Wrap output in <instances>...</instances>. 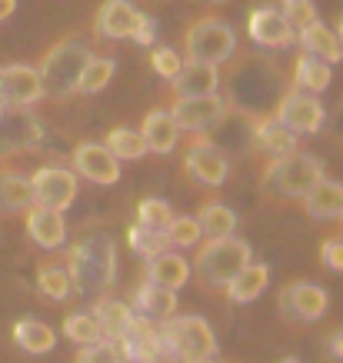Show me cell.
<instances>
[{
    "instance_id": "cell-1",
    "label": "cell",
    "mask_w": 343,
    "mask_h": 363,
    "mask_svg": "<svg viewBox=\"0 0 343 363\" xmlns=\"http://www.w3.org/2000/svg\"><path fill=\"white\" fill-rule=\"evenodd\" d=\"M67 274L74 280V290L84 297L107 294L117 280V247H113V240L103 233L77 240L67 250Z\"/></svg>"
},
{
    "instance_id": "cell-2",
    "label": "cell",
    "mask_w": 343,
    "mask_h": 363,
    "mask_svg": "<svg viewBox=\"0 0 343 363\" xmlns=\"http://www.w3.org/2000/svg\"><path fill=\"white\" fill-rule=\"evenodd\" d=\"M160 340H164L167 363H193L203 357H217V337L210 323L197 313L187 317H167L160 320Z\"/></svg>"
},
{
    "instance_id": "cell-3",
    "label": "cell",
    "mask_w": 343,
    "mask_h": 363,
    "mask_svg": "<svg viewBox=\"0 0 343 363\" xmlns=\"http://www.w3.org/2000/svg\"><path fill=\"white\" fill-rule=\"evenodd\" d=\"M250 260H254L250 243L230 233V237H213V240L203 243L197 250V257H193V267H190V270L200 277V284H207L217 290V286L230 284Z\"/></svg>"
},
{
    "instance_id": "cell-4",
    "label": "cell",
    "mask_w": 343,
    "mask_h": 363,
    "mask_svg": "<svg viewBox=\"0 0 343 363\" xmlns=\"http://www.w3.org/2000/svg\"><path fill=\"white\" fill-rule=\"evenodd\" d=\"M90 60V47L77 37H67L60 44H54L50 50L44 54L37 74H40V84H44V94L50 97H67L77 90V80H80V70L84 64Z\"/></svg>"
},
{
    "instance_id": "cell-5",
    "label": "cell",
    "mask_w": 343,
    "mask_h": 363,
    "mask_svg": "<svg viewBox=\"0 0 343 363\" xmlns=\"http://www.w3.org/2000/svg\"><path fill=\"white\" fill-rule=\"evenodd\" d=\"M323 177V164L317 157L293 150L287 157H274V164L266 167L264 187L280 194V197H307V190Z\"/></svg>"
},
{
    "instance_id": "cell-6",
    "label": "cell",
    "mask_w": 343,
    "mask_h": 363,
    "mask_svg": "<svg viewBox=\"0 0 343 363\" xmlns=\"http://www.w3.org/2000/svg\"><path fill=\"white\" fill-rule=\"evenodd\" d=\"M184 50L190 60H203V64H223L230 60L237 50V33L220 17H203L184 33Z\"/></svg>"
},
{
    "instance_id": "cell-7",
    "label": "cell",
    "mask_w": 343,
    "mask_h": 363,
    "mask_svg": "<svg viewBox=\"0 0 343 363\" xmlns=\"http://www.w3.org/2000/svg\"><path fill=\"white\" fill-rule=\"evenodd\" d=\"M123 353V363H167L164 340H160V323L144 313H133V320L127 323V330L117 340Z\"/></svg>"
},
{
    "instance_id": "cell-8",
    "label": "cell",
    "mask_w": 343,
    "mask_h": 363,
    "mask_svg": "<svg viewBox=\"0 0 343 363\" xmlns=\"http://www.w3.org/2000/svg\"><path fill=\"white\" fill-rule=\"evenodd\" d=\"M287 130L300 133H320L327 123V111L317 100V94H303V90H290L277 100V113H274Z\"/></svg>"
},
{
    "instance_id": "cell-9",
    "label": "cell",
    "mask_w": 343,
    "mask_h": 363,
    "mask_svg": "<svg viewBox=\"0 0 343 363\" xmlns=\"http://www.w3.org/2000/svg\"><path fill=\"white\" fill-rule=\"evenodd\" d=\"M223 113H227V100L217 94H200V97H177V104L170 107V117L177 121L180 130L190 133H207L213 127H220Z\"/></svg>"
},
{
    "instance_id": "cell-10",
    "label": "cell",
    "mask_w": 343,
    "mask_h": 363,
    "mask_svg": "<svg viewBox=\"0 0 343 363\" xmlns=\"http://www.w3.org/2000/svg\"><path fill=\"white\" fill-rule=\"evenodd\" d=\"M33 203L50 210H67L77 200V174L67 167H40L30 177Z\"/></svg>"
},
{
    "instance_id": "cell-11",
    "label": "cell",
    "mask_w": 343,
    "mask_h": 363,
    "mask_svg": "<svg viewBox=\"0 0 343 363\" xmlns=\"http://www.w3.org/2000/svg\"><path fill=\"white\" fill-rule=\"evenodd\" d=\"M44 97V84L37 67L30 64H11L0 67V104L11 111H23Z\"/></svg>"
},
{
    "instance_id": "cell-12",
    "label": "cell",
    "mask_w": 343,
    "mask_h": 363,
    "mask_svg": "<svg viewBox=\"0 0 343 363\" xmlns=\"http://www.w3.org/2000/svg\"><path fill=\"white\" fill-rule=\"evenodd\" d=\"M327 303H330V294L310 280H297L280 294V310L297 323H317L327 313Z\"/></svg>"
},
{
    "instance_id": "cell-13",
    "label": "cell",
    "mask_w": 343,
    "mask_h": 363,
    "mask_svg": "<svg viewBox=\"0 0 343 363\" xmlns=\"http://www.w3.org/2000/svg\"><path fill=\"white\" fill-rule=\"evenodd\" d=\"M184 167L187 174L203 184V187H223L227 177H230V160L223 157V150H217V143H210L207 137L203 140H193V147L184 157Z\"/></svg>"
},
{
    "instance_id": "cell-14",
    "label": "cell",
    "mask_w": 343,
    "mask_h": 363,
    "mask_svg": "<svg viewBox=\"0 0 343 363\" xmlns=\"http://www.w3.org/2000/svg\"><path fill=\"white\" fill-rule=\"evenodd\" d=\"M74 167H77L80 177H87L90 184H97V187H113L120 180V160L103 143H94V140L77 143Z\"/></svg>"
},
{
    "instance_id": "cell-15",
    "label": "cell",
    "mask_w": 343,
    "mask_h": 363,
    "mask_svg": "<svg viewBox=\"0 0 343 363\" xmlns=\"http://www.w3.org/2000/svg\"><path fill=\"white\" fill-rule=\"evenodd\" d=\"M247 33L257 47H266V50H280V47H290L297 40V33L290 30L287 17L277 7H257L247 21Z\"/></svg>"
},
{
    "instance_id": "cell-16",
    "label": "cell",
    "mask_w": 343,
    "mask_h": 363,
    "mask_svg": "<svg viewBox=\"0 0 343 363\" xmlns=\"http://www.w3.org/2000/svg\"><path fill=\"white\" fill-rule=\"evenodd\" d=\"M27 237H30L40 250H57L67 243V223H64V210H50V207H37L33 203L27 210Z\"/></svg>"
},
{
    "instance_id": "cell-17",
    "label": "cell",
    "mask_w": 343,
    "mask_h": 363,
    "mask_svg": "<svg viewBox=\"0 0 343 363\" xmlns=\"http://www.w3.org/2000/svg\"><path fill=\"white\" fill-rule=\"evenodd\" d=\"M170 84H174V94H177V97H200V94H217L220 74H217V64L187 60V64H180L177 77L170 80Z\"/></svg>"
},
{
    "instance_id": "cell-18",
    "label": "cell",
    "mask_w": 343,
    "mask_h": 363,
    "mask_svg": "<svg viewBox=\"0 0 343 363\" xmlns=\"http://www.w3.org/2000/svg\"><path fill=\"white\" fill-rule=\"evenodd\" d=\"M137 17H140V11L133 7L130 0H103V7L97 11V30L107 40H123V37L133 33Z\"/></svg>"
},
{
    "instance_id": "cell-19",
    "label": "cell",
    "mask_w": 343,
    "mask_h": 363,
    "mask_svg": "<svg viewBox=\"0 0 343 363\" xmlns=\"http://www.w3.org/2000/svg\"><path fill=\"white\" fill-rule=\"evenodd\" d=\"M140 137L147 143V154H174L180 137L177 121L170 117V111H150L144 117V127H140Z\"/></svg>"
},
{
    "instance_id": "cell-20",
    "label": "cell",
    "mask_w": 343,
    "mask_h": 363,
    "mask_svg": "<svg viewBox=\"0 0 343 363\" xmlns=\"http://www.w3.org/2000/svg\"><path fill=\"white\" fill-rule=\"evenodd\" d=\"M254 143H257V150H264L270 157H287L297 150V133L287 130L274 113H264L254 123Z\"/></svg>"
},
{
    "instance_id": "cell-21",
    "label": "cell",
    "mask_w": 343,
    "mask_h": 363,
    "mask_svg": "<svg viewBox=\"0 0 343 363\" xmlns=\"http://www.w3.org/2000/svg\"><path fill=\"white\" fill-rule=\"evenodd\" d=\"M133 313H144L150 320H167L177 313V290H167V286H157L147 280L144 286H137L133 294Z\"/></svg>"
},
{
    "instance_id": "cell-22",
    "label": "cell",
    "mask_w": 343,
    "mask_h": 363,
    "mask_svg": "<svg viewBox=\"0 0 343 363\" xmlns=\"http://www.w3.org/2000/svg\"><path fill=\"white\" fill-rule=\"evenodd\" d=\"M303 200V207H307V213L310 217H317V220H333V217H340L343 213V184H337V180H317L310 190H307V197Z\"/></svg>"
},
{
    "instance_id": "cell-23",
    "label": "cell",
    "mask_w": 343,
    "mask_h": 363,
    "mask_svg": "<svg viewBox=\"0 0 343 363\" xmlns=\"http://www.w3.org/2000/svg\"><path fill=\"white\" fill-rule=\"evenodd\" d=\"M147 280L157 286H167V290H180V286H187L190 280V264L174 250H164L150 257V264H147Z\"/></svg>"
},
{
    "instance_id": "cell-24",
    "label": "cell",
    "mask_w": 343,
    "mask_h": 363,
    "mask_svg": "<svg viewBox=\"0 0 343 363\" xmlns=\"http://www.w3.org/2000/svg\"><path fill=\"white\" fill-rule=\"evenodd\" d=\"M297 40L303 44L307 54L320 57L327 64H340L343 60V40L337 37V30H330V27L320 21H313L310 27H303V30L297 33Z\"/></svg>"
},
{
    "instance_id": "cell-25",
    "label": "cell",
    "mask_w": 343,
    "mask_h": 363,
    "mask_svg": "<svg viewBox=\"0 0 343 363\" xmlns=\"http://www.w3.org/2000/svg\"><path fill=\"white\" fill-rule=\"evenodd\" d=\"M94 320L100 323V333H103V340H120V333L127 330V323L133 320V307L130 303H123L117 297H103L100 294L97 303H94Z\"/></svg>"
},
{
    "instance_id": "cell-26",
    "label": "cell",
    "mask_w": 343,
    "mask_h": 363,
    "mask_svg": "<svg viewBox=\"0 0 343 363\" xmlns=\"http://www.w3.org/2000/svg\"><path fill=\"white\" fill-rule=\"evenodd\" d=\"M266 286H270V267L250 260V264L233 277L223 290H227V297H230L233 303H250V300H257L260 294H264Z\"/></svg>"
},
{
    "instance_id": "cell-27",
    "label": "cell",
    "mask_w": 343,
    "mask_h": 363,
    "mask_svg": "<svg viewBox=\"0 0 343 363\" xmlns=\"http://www.w3.org/2000/svg\"><path fill=\"white\" fill-rule=\"evenodd\" d=\"M330 80H333V70L327 60L307 54V50L297 57V67H293V87L297 90H303V94H323V90L330 87Z\"/></svg>"
},
{
    "instance_id": "cell-28",
    "label": "cell",
    "mask_w": 343,
    "mask_h": 363,
    "mask_svg": "<svg viewBox=\"0 0 343 363\" xmlns=\"http://www.w3.org/2000/svg\"><path fill=\"white\" fill-rule=\"evenodd\" d=\"M33 207L30 180L13 170H0V213H27Z\"/></svg>"
},
{
    "instance_id": "cell-29",
    "label": "cell",
    "mask_w": 343,
    "mask_h": 363,
    "mask_svg": "<svg viewBox=\"0 0 343 363\" xmlns=\"http://www.w3.org/2000/svg\"><path fill=\"white\" fill-rule=\"evenodd\" d=\"M13 343L23 353L40 357V353H50L57 347V333L47 327L44 320H21V323H13Z\"/></svg>"
},
{
    "instance_id": "cell-30",
    "label": "cell",
    "mask_w": 343,
    "mask_h": 363,
    "mask_svg": "<svg viewBox=\"0 0 343 363\" xmlns=\"http://www.w3.org/2000/svg\"><path fill=\"white\" fill-rule=\"evenodd\" d=\"M113 70H117V60L113 57H94L84 64L80 70V80H77V94H100L113 80Z\"/></svg>"
},
{
    "instance_id": "cell-31",
    "label": "cell",
    "mask_w": 343,
    "mask_h": 363,
    "mask_svg": "<svg viewBox=\"0 0 343 363\" xmlns=\"http://www.w3.org/2000/svg\"><path fill=\"white\" fill-rule=\"evenodd\" d=\"M197 223H200V233L213 240V237H230L237 230V213L223 203H207V207L197 213Z\"/></svg>"
},
{
    "instance_id": "cell-32",
    "label": "cell",
    "mask_w": 343,
    "mask_h": 363,
    "mask_svg": "<svg viewBox=\"0 0 343 363\" xmlns=\"http://www.w3.org/2000/svg\"><path fill=\"white\" fill-rule=\"evenodd\" d=\"M103 147H107L120 164L123 160H140V157H147V143H144V137H140V130H127V127H113V130L107 133Z\"/></svg>"
},
{
    "instance_id": "cell-33",
    "label": "cell",
    "mask_w": 343,
    "mask_h": 363,
    "mask_svg": "<svg viewBox=\"0 0 343 363\" xmlns=\"http://www.w3.org/2000/svg\"><path fill=\"white\" fill-rule=\"evenodd\" d=\"M127 243H130V250L140 253L144 260H150V257H157V253L167 250L164 233L150 230V227H144V223H130V230H127Z\"/></svg>"
},
{
    "instance_id": "cell-34",
    "label": "cell",
    "mask_w": 343,
    "mask_h": 363,
    "mask_svg": "<svg viewBox=\"0 0 343 363\" xmlns=\"http://www.w3.org/2000/svg\"><path fill=\"white\" fill-rule=\"evenodd\" d=\"M37 290L50 300H67L74 294V280L67 274V267H44L37 274Z\"/></svg>"
},
{
    "instance_id": "cell-35",
    "label": "cell",
    "mask_w": 343,
    "mask_h": 363,
    "mask_svg": "<svg viewBox=\"0 0 343 363\" xmlns=\"http://www.w3.org/2000/svg\"><path fill=\"white\" fill-rule=\"evenodd\" d=\"M64 333H67V340L77 343V347H87V343L103 340L100 323L94 320V313H70V317L64 320Z\"/></svg>"
},
{
    "instance_id": "cell-36",
    "label": "cell",
    "mask_w": 343,
    "mask_h": 363,
    "mask_svg": "<svg viewBox=\"0 0 343 363\" xmlns=\"http://www.w3.org/2000/svg\"><path fill=\"white\" fill-rule=\"evenodd\" d=\"M200 223L197 217H174V220L167 223L164 230V240L167 247H177V250H187V247H197L200 243Z\"/></svg>"
},
{
    "instance_id": "cell-37",
    "label": "cell",
    "mask_w": 343,
    "mask_h": 363,
    "mask_svg": "<svg viewBox=\"0 0 343 363\" xmlns=\"http://www.w3.org/2000/svg\"><path fill=\"white\" fill-rule=\"evenodd\" d=\"M174 220V210L167 200H157V197H147L140 200V207H137V223H144L150 230H167V223Z\"/></svg>"
},
{
    "instance_id": "cell-38",
    "label": "cell",
    "mask_w": 343,
    "mask_h": 363,
    "mask_svg": "<svg viewBox=\"0 0 343 363\" xmlns=\"http://www.w3.org/2000/svg\"><path fill=\"white\" fill-rule=\"evenodd\" d=\"M74 363H123V353L117 347V340H97L80 347Z\"/></svg>"
},
{
    "instance_id": "cell-39",
    "label": "cell",
    "mask_w": 343,
    "mask_h": 363,
    "mask_svg": "<svg viewBox=\"0 0 343 363\" xmlns=\"http://www.w3.org/2000/svg\"><path fill=\"white\" fill-rule=\"evenodd\" d=\"M283 17H287L290 30L300 33L303 27H310L317 21V7H313V0H283Z\"/></svg>"
},
{
    "instance_id": "cell-40",
    "label": "cell",
    "mask_w": 343,
    "mask_h": 363,
    "mask_svg": "<svg viewBox=\"0 0 343 363\" xmlns=\"http://www.w3.org/2000/svg\"><path fill=\"white\" fill-rule=\"evenodd\" d=\"M150 64H154V74H157V77L174 80L184 60H180V54L174 50V47H157L154 54H150Z\"/></svg>"
},
{
    "instance_id": "cell-41",
    "label": "cell",
    "mask_w": 343,
    "mask_h": 363,
    "mask_svg": "<svg viewBox=\"0 0 343 363\" xmlns=\"http://www.w3.org/2000/svg\"><path fill=\"white\" fill-rule=\"evenodd\" d=\"M320 264L333 274H343V240L340 237H330V240L320 243Z\"/></svg>"
},
{
    "instance_id": "cell-42",
    "label": "cell",
    "mask_w": 343,
    "mask_h": 363,
    "mask_svg": "<svg viewBox=\"0 0 343 363\" xmlns=\"http://www.w3.org/2000/svg\"><path fill=\"white\" fill-rule=\"evenodd\" d=\"M130 40H137L140 47L157 44V21L154 17L140 13V17H137V27H133V33H130Z\"/></svg>"
},
{
    "instance_id": "cell-43",
    "label": "cell",
    "mask_w": 343,
    "mask_h": 363,
    "mask_svg": "<svg viewBox=\"0 0 343 363\" xmlns=\"http://www.w3.org/2000/svg\"><path fill=\"white\" fill-rule=\"evenodd\" d=\"M330 353L343 363V330H340V333H333V337H330Z\"/></svg>"
},
{
    "instance_id": "cell-44",
    "label": "cell",
    "mask_w": 343,
    "mask_h": 363,
    "mask_svg": "<svg viewBox=\"0 0 343 363\" xmlns=\"http://www.w3.org/2000/svg\"><path fill=\"white\" fill-rule=\"evenodd\" d=\"M13 11H17V0H0V23L7 21Z\"/></svg>"
},
{
    "instance_id": "cell-45",
    "label": "cell",
    "mask_w": 343,
    "mask_h": 363,
    "mask_svg": "<svg viewBox=\"0 0 343 363\" xmlns=\"http://www.w3.org/2000/svg\"><path fill=\"white\" fill-rule=\"evenodd\" d=\"M193 363H220L217 357H203V360H193Z\"/></svg>"
},
{
    "instance_id": "cell-46",
    "label": "cell",
    "mask_w": 343,
    "mask_h": 363,
    "mask_svg": "<svg viewBox=\"0 0 343 363\" xmlns=\"http://www.w3.org/2000/svg\"><path fill=\"white\" fill-rule=\"evenodd\" d=\"M337 37H340V40H343V21H340V27H337Z\"/></svg>"
},
{
    "instance_id": "cell-47",
    "label": "cell",
    "mask_w": 343,
    "mask_h": 363,
    "mask_svg": "<svg viewBox=\"0 0 343 363\" xmlns=\"http://www.w3.org/2000/svg\"><path fill=\"white\" fill-rule=\"evenodd\" d=\"M0 121H4V104H0Z\"/></svg>"
},
{
    "instance_id": "cell-48",
    "label": "cell",
    "mask_w": 343,
    "mask_h": 363,
    "mask_svg": "<svg viewBox=\"0 0 343 363\" xmlns=\"http://www.w3.org/2000/svg\"><path fill=\"white\" fill-rule=\"evenodd\" d=\"M283 363H300V360H283Z\"/></svg>"
},
{
    "instance_id": "cell-49",
    "label": "cell",
    "mask_w": 343,
    "mask_h": 363,
    "mask_svg": "<svg viewBox=\"0 0 343 363\" xmlns=\"http://www.w3.org/2000/svg\"><path fill=\"white\" fill-rule=\"evenodd\" d=\"M210 4H223V0H210Z\"/></svg>"
},
{
    "instance_id": "cell-50",
    "label": "cell",
    "mask_w": 343,
    "mask_h": 363,
    "mask_svg": "<svg viewBox=\"0 0 343 363\" xmlns=\"http://www.w3.org/2000/svg\"><path fill=\"white\" fill-rule=\"evenodd\" d=\"M340 220H343V213H340Z\"/></svg>"
}]
</instances>
